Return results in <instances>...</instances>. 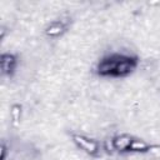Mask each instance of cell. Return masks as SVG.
I'll return each mask as SVG.
<instances>
[{
	"label": "cell",
	"mask_w": 160,
	"mask_h": 160,
	"mask_svg": "<svg viewBox=\"0 0 160 160\" xmlns=\"http://www.w3.org/2000/svg\"><path fill=\"white\" fill-rule=\"evenodd\" d=\"M138 58L129 54H110L96 65V74L104 78H125L138 66Z\"/></svg>",
	"instance_id": "6da1fadb"
},
{
	"label": "cell",
	"mask_w": 160,
	"mask_h": 160,
	"mask_svg": "<svg viewBox=\"0 0 160 160\" xmlns=\"http://www.w3.org/2000/svg\"><path fill=\"white\" fill-rule=\"evenodd\" d=\"M148 152L152 154V155L156 156V158H160V145H150Z\"/></svg>",
	"instance_id": "ba28073f"
},
{
	"label": "cell",
	"mask_w": 160,
	"mask_h": 160,
	"mask_svg": "<svg viewBox=\"0 0 160 160\" xmlns=\"http://www.w3.org/2000/svg\"><path fill=\"white\" fill-rule=\"evenodd\" d=\"M6 152H8V148L5 142H2L1 144V160H6Z\"/></svg>",
	"instance_id": "9c48e42d"
},
{
	"label": "cell",
	"mask_w": 160,
	"mask_h": 160,
	"mask_svg": "<svg viewBox=\"0 0 160 160\" xmlns=\"http://www.w3.org/2000/svg\"><path fill=\"white\" fill-rule=\"evenodd\" d=\"M69 25H70L69 18H60V19H56V20H52L51 22H49L46 25L44 32L48 38L55 39V38L61 36L64 32H66L69 29Z\"/></svg>",
	"instance_id": "3957f363"
},
{
	"label": "cell",
	"mask_w": 160,
	"mask_h": 160,
	"mask_svg": "<svg viewBox=\"0 0 160 160\" xmlns=\"http://www.w3.org/2000/svg\"><path fill=\"white\" fill-rule=\"evenodd\" d=\"M132 138L134 136H130L128 134H120V135H116V136L111 138L114 151L129 152V148H130V144L132 141Z\"/></svg>",
	"instance_id": "5b68a950"
},
{
	"label": "cell",
	"mask_w": 160,
	"mask_h": 160,
	"mask_svg": "<svg viewBox=\"0 0 160 160\" xmlns=\"http://www.w3.org/2000/svg\"><path fill=\"white\" fill-rule=\"evenodd\" d=\"M71 140L80 150H82L90 156H98L100 152V144L91 138H88L81 134H72Z\"/></svg>",
	"instance_id": "7a4b0ae2"
},
{
	"label": "cell",
	"mask_w": 160,
	"mask_h": 160,
	"mask_svg": "<svg viewBox=\"0 0 160 160\" xmlns=\"http://www.w3.org/2000/svg\"><path fill=\"white\" fill-rule=\"evenodd\" d=\"M149 148H150V144L146 142L145 140L132 138V141L129 148V152H148Z\"/></svg>",
	"instance_id": "8992f818"
},
{
	"label": "cell",
	"mask_w": 160,
	"mask_h": 160,
	"mask_svg": "<svg viewBox=\"0 0 160 160\" xmlns=\"http://www.w3.org/2000/svg\"><path fill=\"white\" fill-rule=\"evenodd\" d=\"M18 68V58L11 52H2L0 56V69L2 76L11 78Z\"/></svg>",
	"instance_id": "277c9868"
},
{
	"label": "cell",
	"mask_w": 160,
	"mask_h": 160,
	"mask_svg": "<svg viewBox=\"0 0 160 160\" xmlns=\"http://www.w3.org/2000/svg\"><path fill=\"white\" fill-rule=\"evenodd\" d=\"M10 115H11L12 124H14V125H18V124L20 122V119H21V105H19V104L11 105Z\"/></svg>",
	"instance_id": "52a82bcc"
}]
</instances>
